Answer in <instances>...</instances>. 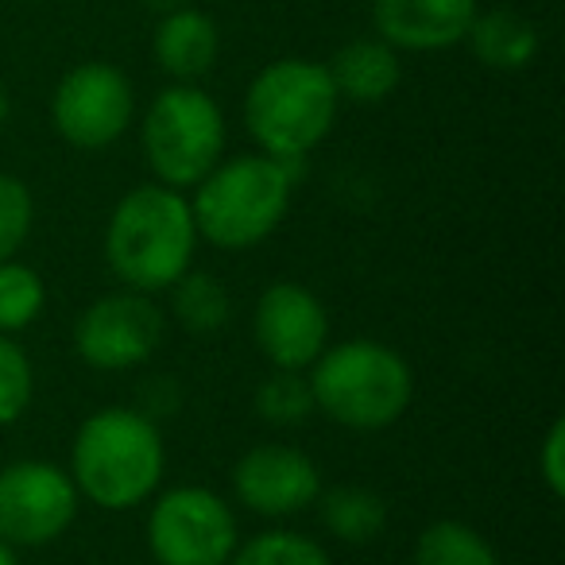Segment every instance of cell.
<instances>
[{
  "mask_svg": "<svg viewBox=\"0 0 565 565\" xmlns=\"http://www.w3.org/2000/svg\"><path fill=\"white\" fill-rule=\"evenodd\" d=\"M252 338L271 369L307 372L330 345V315L310 287L279 279L256 299Z\"/></svg>",
  "mask_w": 565,
  "mask_h": 565,
  "instance_id": "8fae6325",
  "label": "cell"
},
{
  "mask_svg": "<svg viewBox=\"0 0 565 565\" xmlns=\"http://www.w3.org/2000/svg\"><path fill=\"white\" fill-rule=\"evenodd\" d=\"M295 174L299 167L279 163L264 151L221 159L190 198L198 236L225 252L264 244L291 210Z\"/></svg>",
  "mask_w": 565,
  "mask_h": 565,
  "instance_id": "5b68a950",
  "label": "cell"
},
{
  "mask_svg": "<svg viewBox=\"0 0 565 565\" xmlns=\"http://www.w3.org/2000/svg\"><path fill=\"white\" fill-rule=\"evenodd\" d=\"M43 307H47V282L35 267L20 264V259H4L0 264V333H24L32 322H40Z\"/></svg>",
  "mask_w": 565,
  "mask_h": 565,
  "instance_id": "ffe728a7",
  "label": "cell"
},
{
  "mask_svg": "<svg viewBox=\"0 0 565 565\" xmlns=\"http://www.w3.org/2000/svg\"><path fill=\"white\" fill-rule=\"evenodd\" d=\"M225 113L198 82H171L140 120V148L151 179L194 190L225 159Z\"/></svg>",
  "mask_w": 565,
  "mask_h": 565,
  "instance_id": "8992f818",
  "label": "cell"
},
{
  "mask_svg": "<svg viewBox=\"0 0 565 565\" xmlns=\"http://www.w3.org/2000/svg\"><path fill=\"white\" fill-rule=\"evenodd\" d=\"M167 338V318L151 295L113 291L94 299L74 322V353L97 372H128L148 364Z\"/></svg>",
  "mask_w": 565,
  "mask_h": 565,
  "instance_id": "9c48e42d",
  "label": "cell"
},
{
  "mask_svg": "<svg viewBox=\"0 0 565 565\" xmlns=\"http://www.w3.org/2000/svg\"><path fill=\"white\" fill-rule=\"evenodd\" d=\"M228 565H333V557L299 531H264L256 539H244Z\"/></svg>",
  "mask_w": 565,
  "mask_h": 565,
  "instance_id": "7402d4cb",
  "label": "cell"
},
{
  "mask_svg": "<svg viewBox=\"0 0 565 565\" xmlns=\"http://www.w3.org/2000/svg\"><path fill=\"white\" fill-rule=\"evenodd\" d=\"M35 395V369L28 349L17 338L0 333V430L17 426L28 415Z\"/></svg>",
  "mask_w": 565,
  "mask_h": 565,
  "instance_id": "603a6c76",
  "label": "cell"
},
{
  "mask_svg": "<svg viewBox=\"0 0 565 565\" xmlns=\"http://www.w3.org/2000/svg\"><path fill=\"white\" fill-rule=\"evenodd\" d=\"M171 310L182 322V330L190 333H217L221 326L233 315V302H228L225 282L210 271H194L190 267L179 282L171 287Z\"/></svg>",
  "mask_w": 565,
  "mask_h": 565,
  "instance_id": "d6986e66",
  "label": "cell"
},
{
  "mask_svg": "<svg viewBox=\"0 0 565 565\" xmlns=\"http://www.w3.org/2000/svg\"><path fill=\"white\" fill-rule=\"evenodd\" d=\"M480 0H372V28L384 43L411 55H430L465 43Z\"/></svg>",
  "mask_w": 565,
  "mask_h": 565,
  "instance_id": "4fadbf2b",
  "label": "cell"
},
{
  "mask_svg": "<svg viewBox=\"0 0 565 565\" xmlns=\"http://www.w3.org/2000/svg\"><path fill=\"white\" fill-rule=\"evenodd\" d=\"M315 411L345 430H387L407 415L415 399V372L392 345L353 338L326 345L307 369Z\"/></svg>",
  "mask_w": 565,
  "mask_h": 565,
  "instance_id": "3957f363",
  "label": "cell"
},
{
  "mask_svg": "<svg viewBox=\"0 0 565 565\" xmlns=\"http://www.w3.org/2000/svg\"><path fill=\"white\" fill-rule=\"evenodd\" d=\"M233 495L252 515H302L322 495V472H318L315 457H307L302 449L264 441V446L241 454V461L233 465Z\"/></svg>",
  "mask_w": 565,
  "mask_h": 565,
  "instance_id": "7c38bea8",
  "label": "cell"
},
{
  "mask_svg": "<svg viewBox=\"0 0 565 565\" xmlns=\"http://www.w3.org/2000/svg\"><path fill=\"white\" fill-rule=\"evenodd\" d=\"M136 89L128 74L102 58L78 63L51 94V125L58 140L78 151H105L132 128Z\"/></svg>",
  "mask_w": 565,
  "mask_h": 565,
  "instance_id": "ba28073f",
  "label": "cell"
},
{
  "mask_svg": "<svg viewBox=\"0 0 565 565\" xmlns=\"http://www.w3.org/2000/svg\"><path fill=\"white\" fill-rule=\"evenodd\" d=\"M198 225L190 198L163 182L132 186L109 213L105 259L128 291L159 295L194 267Z\"/></svg>",
  "mask_w": 565,
  "mask_h": 565,
  "instance_id": "6da1fadb",
  "label": "cell"
},
{
  "mask_svg": "<svg viewBox=\"0 0 565 565\" xmlns=\"http://www.w3.org/2000/svg\"><path fill=\"white\" fill-rule=\"evenodd\" d=\"M78 488L55 461H12L0 469V539L17 550L51 546L78 519Z\"/></svg>",
  "mask_w": 565,
  "mask_h": 565,
  "instance_id": "30bf717a",
  "label": "cell"
},
{
  "mask_svg": "<svg viewBox=\"0 0 565 565\" xmlns=\"http://www.w3.org/2000/svg\"><path fill=\"white\" fill-rule=\"evenodd\" d=\"M415 565H500L492 542L461 519H438L415 542Z\"/></svg>",
  "mask_w": 565,
  "mask_h": 565,
  "instance_id": "ac0fdd59",
  "label": "cell"
},
{
  "mask_svg": "<svg viewBox=\"0 0 565 565\" xmlns=\"http://www.w3.org/2000/svg\"><path fill=\"white\" fill-rule=\"evenodd\" d=\"M465 43H469L472 58L480 66L500 74H515L523 66H531L534 55H539V28L515 9H492V12H477Z\"/></svg>",
  "mask_w": 565,
  "mask_h": 565,
  "instance_id": "2e32d148",
  "label": "cell"
},
{
  "mask_svg": "<svg viewBox=\"0 0 565 565\" xmlns=\"http://www.w3.org/2000/svg\"><path fill=\"white\" fill-rule=\"evenodd\" d=\"M341 97L326 63L275 58L244 94V128L264 156L299 167L333 132Z\"/></svg>",
  "mask_w": 565,
  "mask_h": 565,
  "instance_id": "277c9868",
  "label": "cell"
},
{
  "mask_svg": "<svg viewBox=\"0 0 565 565\" xmlns=\"http://www.w3.org/2000/svg\"><path fill=\"white\" fill-rule=\"evenodd\" d=\"M0 565H20V550L0 539Z\"/></svg>",
  "mask_w": 565,
  "mask_h": 565,
  "instance_id": "484cf974",
  "label": "cell"
},
{
  "mask_svg": "<svg viewBox=\"0 0 565 565\" xmlns=\"http://www.w3.org/2000/svg\"><path fill=\"white\" fill-rule=\"evenodd\" d=\"M217 55L221 28L210 12L179 4L159 17L156 35H151V58L171 82H202L217 66Z\"/></svg>",
  "mask_w": 565,
  "mask_h": 565,
  "instance_id": "5bb4252c",
  "label": "cell"
},
{
  "mask_svg": "<svg viewBox=\"0 0 565 565\" xmlns=\"http://www.w3.org/2000/svg\"><path fill=\"white\" fill-rule=\"evenodd\" d=\"M71 480L82 500L105 511H132L159 492L167 446L156 418L132 407H102L78 426L71 446Z\"/></svg>",
  "mask_w": 565,
  "mask_h": 565,
  "instance_id": "7a4b0ae2",
  "label": "cell"
},
{
  "mask_svg": "<svg viewBox=\"0 0 565 565\" xmlns=\"http://www.w3.org/2000/svg\"><path fill=\"white\" fill-rule=\"evenodd\" d=\"M539 477L542 484L550 488L554 500L565 495V423L554 418L542 434V446H539Z\"/></svg>",
  "mask_w": 565,
  "mask_h": 565,
  "instance_id": "d4e9b609",
  "label": "cell"
},
{
  "mask_svg": "<svg viewBox=\"0 0 565 565\" xmlns=\"http://www.w3.org/2000/svg\"><path fill=\"white\" fill-rule=\"evenodd\" d=\"M9 113H12V102H9V94H4V86H0V128L9 125Z\"/></svg>",
  "mask_w": 565,
  "mask_h": 565,
  "instance_id": "4316f807",
  "label": "cell"
},
{
  "mask_svg": "<svg viewBox=\"0 0 565 565\" xmlns=\"http://www.w3.org/2000/svg\"><path fill=\"white\" fill-rule=\"evenodd\" d=\"M330 82L338 89L341 102L353 105H380L399 89L403 82V58L392 43H384L380 35L372 40H353L326 63Z\"/></svg>",
  "mask_w": 565,
  "mask_h": 565,
  "instance_id": "9a60e30c",
  "label": "cell"
},
{
  "mask_svg": "<svg viewBox=\"0 0 565 565\" xmlns=\"http://www.w3.org/2000/svg\"><path fill=\"white\" fill-rule=\"evenodd\" d=\"M256 415L271 426H302L315 415V392L307 372L271 369V376L256 387Z\"/></svg>",
  "mask_w": 565,
  "mask_h": 565,
  "instance_id": "44dd1931",
  "label": "cell"
},
{
  "mask_svg": "<svg viewBox=\"0 0 565 565\" xmlns=\"http://www.w3.org/2000/svg\"><path fill=\"white\" fill-rule=\"evenodd\" d=\"M143 534L156 565H228L241 546L233 508L202 484H179L151 495Z\"/></svg>",
  "mask_w": 565,
  "mask_h": 565,
  "instance_id": "52a82bcc",
  "label": "cell"
},
{
  "mask_svg": "<svg viewBox=\"0 0 565 565\" xmlns=\"http://www.w3.org/2000/svg\"><path fill=\"white\" fill-rule=\"evenodd\" d=\"M35 221V198L17 174L0 171V264L17 259Z\"/></svg>",
  "mask_w": 565,
  "mask_h": 565,
  "instance_id": "cb8c5ba5",
  "label": "cell"
},
{
  "mask_svg": "<svg viewBox=\"0 0 565 565\" xmlns=\"http://www.w3.org/2000/svg\"><path fill=\"white\" fill-rule=\"evenodd\" d=\"M322 500V523L333 539L349 546H364L387 526V503L380 492L361 484H338L318 495Z\"/></svg>",
  "mask_w": 565,
  "mask_h": 565,
  "instance_id": "e0dca14e",
  "label": "cell"
}]
</instances>
